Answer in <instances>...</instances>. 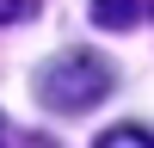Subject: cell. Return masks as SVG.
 Segmentation results:
<instances>
[{"mask_svg": "<svg viewBox=\"0 0 154 148\" xmlns=\"http://www.w3.org/2000/svg\"><path fill=\"white\" fill-rule=\"evenodd\" d=\"M154 19V0H93V25L105 31H136Z\"/></svg>", "mask_w": 154, "mask_h": 148, "instance_id": "7a4b0ae2", "label": "cell"}, {"mask_svg": "<svg viewBox=\"0 0 154 148\" xmlns=\"http://www.w3.org/2000/svg\"><path fill=\"white\" fill-rule=\"evenodd\" d=\"M99 148H154V130H130V123H117V130L99 136Z\"/></svg>", "mask_w": 154, "mask_h": 148, "instance_id": "3957f363", "label": "cell"}, {"mask_svg": "<svg viewBox=\"0 0 154 148\" xmlns=\"http://www.w3.org/2000/svg\"><path fill=\"white\" fill-rule=\"evenodd\" d=\"M111 86H117V74H111V62L99 56V49H62V56L43 62V74H37V99H43L49 111H93Z\"/></svg>", "mask_w": 154, "mask_h": 148, "instance_id": "6da1fadb", "label": "cell"}, {"mask_svg": "<svg viewBox=\"0 0 154 148\" xmlns=\"http://www.w3.org/2000/svg\"><path fill=\"white\" fill-rule=\"evenodd\" d=\"M31 12H37V0H0V25H19Z\"/></svg>", "mask_w": 154, "mask_h": 148, "instance_id": "277c9868", "label": "cell"}, {"mask_svg": "<svg viewBox=\"0 0 154 148\" xmlns=\"http://www.w3.org/2000/svg\"><path fill=\"white\" fill-rule=\"evenodd\" d=\"M25 148H43V142H25Z\"/></svg>", "mask_w": 154, "mask_h": 148, "instance_id": "8992f818", "label": "cell"}, {"mask_svg": "<svg viewBox=\"0 0 154 148\" xmlns=\"http://www.w3.org/2000/svg\"><path fill=\"white\" fill-rule=\"evenodd\" d=\"M0 148H6V123H0Z\"/></svg>", "mask_w": 154, "mask_h": 148, "instance_id": "5b68a950", "label": "cell"}]
</instances>
